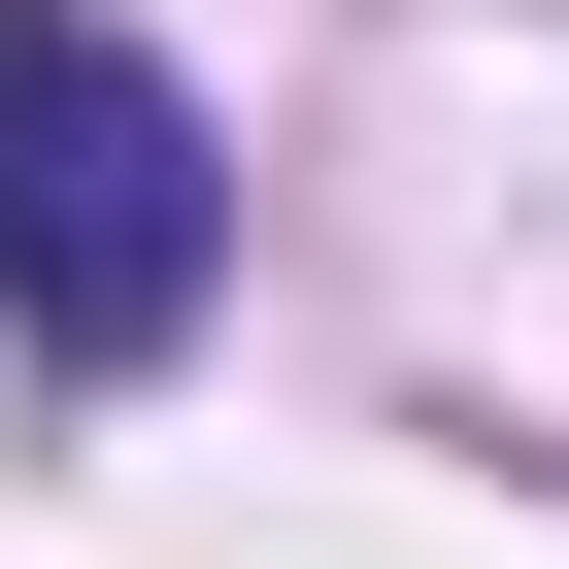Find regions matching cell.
I'll list each match as a JSON object with an SVG mask.
<instances>
[{"mask_svg":"<svg viewBox=\"0 0 569 569\" xmlns=\"http://www.w3.org/2000/svg\"><path fill=\"white\" fill-rule=\"evenodd\" d=\"M234 268V134L168 101L134 0H0V336L34 369H168Z\"/></svg>","mask_w":569,"mask_h":569,"instance_id":"6da1fadb","label":"cell"}]
</instances>
